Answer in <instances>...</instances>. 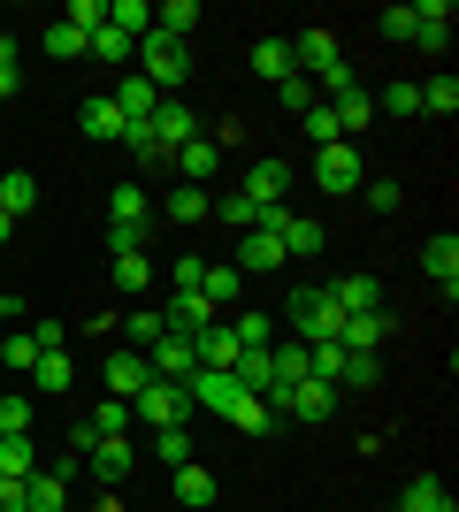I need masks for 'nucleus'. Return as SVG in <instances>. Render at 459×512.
Listing matches in <instances>:
<instances>
[{
    "instance_id": "e2e57ef3",
    "label": "nucleus",
    "mask_w": 459,
    "mask_h": 512,
    "mask_svg": "<svg viewBox=\"0 0 459 512\" xmlns=\"http://www.w3.org/2000/svg\"><path fill=\"white\" fill-rule=\"evenodd\" d=\"M8 237H16V222H8V214H0V245H8Z\"/></svg>"
},
{
    "instance_id": "09e8293b",
    "label": "nucleus",
    "mask_w": 459,
    "mask_h": 512,
    "mask_svg": "<svg viewBox=\"0 0 459 512\" xmlns=\"http://www.w3.org/2000/svg\"><path fill=\"white\" fill-rule=\"evenodd\" d=\"M46 54H54V62H77V54H85V31H77V23H46Z\"/></svg>"
},
{
    "instance_id": "1a4fd4ad",
    "label": "nucleus",
    "mask_w": 459,
    "mask_h": 512,
    "mask_svg": "<svg viewBox=\"0 0 459 512\" xmlns=\"http://www.w3.org/2000/svg\"><path fill=\"white\" fill-rule=\"evenodd\" d=\"M100 375H108V398H123V406H131L138 390L153 383V367H146V352H131V344H123V352H108V367H100Z\"/></svg>"
},
{
    "instance_id": "5fc2aeb1",
    "label": "nucleus",
    "mask_w": 459,
    "mask_h": 512,
    "mask_svg": "<svg viewBox=\"0 0 459 512\" xmlns=\"http://www.w3.org/2000/svg\"><path fill=\"white\" fill-rule=\"evenodd\" d=\"M391 46H414V8H383V23H375Z\"/></svg>"
},
{
    "instance_id": "2eb2a0df",
    "label": "nucleus",
    "mask_w": 459,
    "mask_h": 512,
    "mask_svg": "<svg viewBox=\"0 0 459 512\" xmlns=\"http://www.w3.org/2000/svg\"><path fill=\"white\" fill-rule=\"evenodd\" d=\"M421 268H429V283L452 299V291H459V237H452V230L429 237V245H421Z\"/></svg>"
},
{
    "instance_id": "2f4dec72",
    "label": "nucleus",
    "mask_w": 459,
    "mask_h": 512,
    "mask_svg": "<svg viewBox=\"0 0 459 512\" xmlns=\"http://www.w3.org/2000/svg\"><path fill=\"white\" fill-rule=\"evenodd\" d=\"M421 115H444V123L459 115V77L452 69H444V77H421Z\"/></svg>"
},
{
    "instance_id": "603ef678",
    "label": "nucleus",
    "mask_w": 459,
    "mask_h": 512,
    "mask_svg": "<svg viewBox=\"0 0 459 512\" xmlns=\"http://www.w3.org/2000/svg\"><path fill=\"white\" fill-rule=\"evenodd\" d=\"M276 100H284L291 115H306V107H314V77H299V69H291L284 85H276Z\"/></svg>"
},
{
    "instance_id": "79ce46f5",
    "label": "nucleus",
    "mask_w": 459,
    "mask_h": 512,
    "mask_svg": "<svg viewBox=\"0 0 459 512\" xmlns=\"http://www.w3.org/2000/svg\"><path fill=\"white\" fill-rule=\"evenodd\" d=\"M31 383H39V390H69V383H77V360H69V352H39Z\"/></svg>"
},
{
    "instance_id": "393cba45",
    "label": "nucleus",
    "mask_w": 459,
    "mask_h": 512,
    "mask_svg": "<svg viewBox=\"0 0 459 512\" xmlns=\"http://www.w3.org/2000/svg\"><path fill=\"white\" fill-rule=\"evenodd\" d=\"M222 421L238 428V436H268V428L284 421V413L268 406V398H253V390H245V398H238V406H230V413H222Z\"/></svg>"
},
{
    "instance_id": "c756f323",
    "label": "nucleus",
    "mask_w": 459,
    "mask_h": 512,
    "mask_svg": "<svg viewBox=\"0 0 459 512\" xmlns=\"http://www.w3.org/2000/svg\"><path fill=\"white\" fill-rule=\"evenodd\" d=\"M85 54H92V62H108V69H123V62H138V39H123V31L100 23V31L85 39Z\"/></svg>"
},
{
    "instance_id": "412c9836",
    "label": "nucleus",
    "mask_w": 459,
    "mask_h": 512,
    "mask_svg": "<svg viewBox=\"0 0 459 512\" xmlns=\"http://www.w3.org/2000/svg\"><path fill=\"white\" fill-rule=\"evenodd\" d=\"M192 352H199V367H222V375H230V367H238V337H230V321L199 329V337H192Z\"/></svg>"
},
{
    "instance_id": "a19ab883",
    "label": "nucleus",
    "mask_w": 459,
    "mask_h": 512,
    "mask_svg": "<svg viewBox=\"0 0 459 512\" xmlns=\"http://www.w3.org/2000/svg\"><path fill=\"white\" fill-rule=\"evenodd\" d=\"M383 115H398V123L421 115V85H414V77H383Z\"/></svg>"
},
{
    "instance_id": "b1692460",
    "label": "nucleus",
    "mask_w": 459,
    "mask_h": 512,
    "mask_svg": "<svg viewBox=\"0 0 459 512\" xmlns=\"http://www.w3.org/2000/svg\"><path fill=\"white\" fill-rule=\"evenodd\" d=\"M276 237H284V260H314L322 253V222H306V214H284Z\"/></svg>"
},
{
    "instance_id": "aec40b11",
    "label": "nucleus",
    "mask_w": 459,
    "mask_h": 512,
    "mask_svg": "<svg viewBox=\"0 0 459 512\" xmlns=\"http://www.w3.org/2000/svg\"><path fill=\"white\" fill-rule=\"evenodd\" d=\"M230 268H284V237H276V230H261V222H253V230H245V245H238V260H230Z\"/></svg>"
},
{
    "instance_id": "3c124183",
    "label": "nucleus",
    "mask_w": 459,
    "mask_h": 512,
    "mask_svg": "<svg viewBox=\"0 0 459 512\" xmlns=\"http://www.w3.org/2000/svg\"><path fill=\"white\" fill-rule=\"evenodd\" d=\"M215 214H222V222H230V230H253V222H261V207H253V199H245V192L215 199Z\"/></svg>"
},
{
    "instance_id": "473e14b6",
    "label": "nucleus",
    "mask_w": 459,
    "mask_h": 512,
    "mask_svg": "<svg viewBox=\"0 0 459 512\" xmlns=\"http://www.w3.org/2000/svg\"><path fill=\"white\" fill-rule=\"evenodd\" d=\"M0 474H8V482H31V474H39V451H31V436H0Z\"/></svg>"
},
{
    "instance_id": "a211bd4d",
    "label": "nucleus",
    "mask_w": 459,
    "mask_h": 512,
    "mask_svg": "<svg viewBox=\"0 0 459 512\" xmlns=\"http://www.w3.org/2000/svg\"><path fill=\"white\" fill-rule=\"evenodd\" d=\"M329 299L345 306V314H383V283H375V276H337V283H329Z\"/></svg>"
},
{
    "instance_id": "8fccbe9b",
    "label": "nucleus",
    "mask_w": 459,
    "mask_h": 512,
    "mask_svg": "<svg viewBox=\"0 0 459 512\" xmlns=\"http://www.w3.org/2000/svg\"><path fill=\"white\" fill-rule=\"evenodd\" d=\"M123 329H131V352H153V344L169 337V329H161V314H146V306H131V321H123Z\"/></svg>"
},
{
    "instance_id": "c85d7f7f",
    "label": "nucleus",
    "mask_w": 459,
    "mask_h": 512,
    "mask_svg": "<svg viewBox=\"0 0 459 512\" xmlns=\"http://www.w3.org/2000/svg\"><path fill=\"white\" fill-rule=\"evenodd\" d=\"M176 169H184V184H199V192H207V176L222 169V146H207V138H192V146L176 153Z\"/></svg>"
},
{
    "instance_id": "cd10ccee",
    "label": "nucleus",
    "mask_w": 459,
    "mask_h": 512,
    "mask_svg": "<svg viewBox=\"0 0 459 512\" xmlns=\"http://www.w3.org/2000/svg\"><path fill=\"white\" fill-rule=\"evenodd\" d=\"M153 31L184 46V39H192V31H199V8H192V0H161V8H153Z\"/></svg>"
},
{
    "instance_id": "ddd939ff",
    "label": "nucleus",
    "mask_w": 459,
    "mask_h": 512,
    "mask_svg": "<svg viewBox=\"0 0 459 512\" xmlns=\"http://www.w3.org/2000/svg\"><path fill=\"white\" fill-rule=\"evenodd\" d=\"M108 100H115V115H123V123H153V107H161V92H153L146 77L131 69V77H115V92H108Z\"/></svg>"
},
{
    "instance_id": "f03ea898",
    "label": "nucleus",
    "mask_w": 459,
    "mask_h": 512,
    "mask_svg": "<svg viewBox=\"0 0 459 512\" xmlns=\"http://www.w3.org/2000/svg\"><path fill=\"white\" fill-rule=\"evenodd\" d=\"M138 77H146L153 92H176L184 77H192V46H176V39H161V31H146V39H138Z\"/></svg>"
},
{
    "instance_id": "4d7b16f0",
    "label": "nucleus",
    "mask_w": 459,
    "mask_h": 512,
    "mask_svg": "<svg viewBox=\"0 0 459 512\" xmlns=\"http://www.w3.org/2000/svg\"><path fill=\"white\" fill-rule=\"evenodd\" d=\"M199 276H207V260H169V283H176V291H199Z\"/></svg>"
},
{
    "instance_id": "423d86ee",
    "label": "nucleus",
    "mask_w": 459,
    "mask_h": 512,
    "mask_svg": "<svg viewBox=\"0 0 459 512\" xmlns=\"http://www.w3.org/2000/svg\"><path fill=\"white\" fill-rule=\"evenodd\" d=\"M146 130H153V146H161V153H184V146L199 138V115L176 100V92H161V107H153V123H146Z\"/></svg>"
},
{
    "instance_id": "6e6d98bb",
    "label": "nucleus",
    "mask_w": 459,
    "mask_h": 512,
    "mask_svg": "<svg viewBox=\"0 0 459 512\" xmlns=\"http://www.w3.org/2000/svg\"><path fill=\"white\" fill-rule=\"evenodd\" d=\"M23 92V69H16V39H0V100Z\"/></svg>"
},
{
    "instance_id": "bb28decb",
    "label": "nucleus",
    "mask_w": 459,
    "mask_h": 512,
    "mask_svg": "<svg viewBox=\"0 0 459 512\" xmlns=\"http://www.w3.org/2000/svg\"><path fill=\"white\" fill-rule=\"evenodd\" d=\"M398 512H452L444 474H414V482H406V497H398Z\"/></svg>"
},
{
    "instance_id": "f3484780",
    "label": "nucleus",
    "mask_w": 459,
    "mask_h": 512,
    "mask_svg": "<svg viewBox=\"0 0 459 512\" xmlns=\"http://www.w3.org/2000/svg\"><path fill=\"white\" fill-rule=\"evenodd\" d=\"M77 123H85V138H92V146H123V130H131L123 115H115V100H108V92H100V100H85V115H77Z\"/></svg>"
},
{
    "instance_id": "49530a36",
    "label": "nucleus",
    "mask_w": 459,
    "mask_h": 512,
    "mask_svg": "<svg viewBox=\"0 0 459 512\" xmlns=\"http://www.w3.org/2000/svg\"><path fill=\"white\" fill-rule=\"evenodd\" d=\"M0 360H8V375H31V367H39V344H31V329L0 337Z\"/></svg>"
},
{
    "instance_id": "37998d69",
    "label": "nucleus",
    "mask_w": 459,
    "mask_h": 512,
    "mask_svg": "<svg viewBox=\"0 0 459 512\" xmlns=\"http://www.w3.org/2000/svg\"><path fill=\"white\" fill-rule=\"evenodd\" d=\"M176 497L207 512V505H215V474H207V467H176Z\"/></svg>"
},
{
    "instance_id": "bf43d9fd",
    "label": "nucleus",
    "mask_w": 459,
    "mask_h": 512,
    "mask_svg": "<svg viewBox=\"0 0 459 512\" xmlns=\"http://www.w3.org/2000/svg\"><path fill=\"white\" fill-rule=\"evenodd\" d=\"M31 344H39V352H62L69 329H62V321H39V329H31Z\"/></svg>"
},
{
    "instance_id": "39448f33",
    "label": "nucleus",
    "mask_w": 459,
    "mask_h": 512,
    "mask_svg": "<svg viewBox=\"0 0 459 512\" xmlns=\"http://www.w3.org/2000/svg\"><path fill=\"white\" fill-rule=\"evenodd\" d=\"M314 184H322L329 199H352L368 176H360V146H322L314 153Z\"/></svg>"
},
{
    "instance_id": "20e7f679",
    "label": "nucleus",
    "mask_w": 459,
    "mask_h": 512,
    "mask_svg": "<svg viewBox=\"0 0 459 512\" xmlns=\"http://www.w3.org/2000/svg\"><path fill=\"white\" fill-rule=\"evenodd\" d=\"M268 406L314 428V421H329V413H337V383H314V375H306V383H284L276 398H268Z\"/></svg>"
},
{
    "instance_id": "ea45409f",
    "label": "nucleus",
    "mask_w": 459,
    "mask_h": 512,
    "mask_svg": "<svg viewBox=\"0 0 459 512\" xmlns=\"http://www.w3.org/2000/svg\"><path fill=\"white\" fill-rule=\"evenodd\" d=\"M153 459L161 467H192V428H153Z\"/></svg>"
},
{
    "instance_id": "f257e3e1",
    "label": "nucleus",
    "mask_w": 459,
    "mask_h": 512,
    "mask_svg": "<svg viewBox=\"0 0 459 512\" xmlns=\"http://www.w3.org/2000/svg\"><path fill=\"white\" fill-rule=\"evenodd\" d=\"M284 321H291V337H299V344H337L345 306L329 299V283H299V291H291V306H284Z\"/></svg>"
},
{
    "instance_id": "f704fd0d",
    "label": "nucleus",
    "mask_w": 459,
    "mask_h": 512,
    "mask_svg": "<svg viewBox=\"0 0 459 512\" xmlns=\"http://www.w3.org/2000/svg\"><path fill=\"white\" fill-rule=\"evenodd\" d=\"M253 77L284 85V77H291V39H261V46H253Z\"/></svg>"
},
{
    "instance_id": "a878e982",
    "label": "nucleus",
    "mask_w": 459,
    "mask_h": 512,
    "mask_svg": "<svg viewBox=\"0 0 459 512\" xmlns=\"http://www.w3.org/2000/svg\"><path fill=\"white\" fill-rule=\"evenodd\" d=\"M153 214H169V222H207V214H215V192H199V184H176V192L161 199Z\"/></svg>"
},
{
    "instance_id": "5701e85b",
    "label": "nucleus",
    "mask_w": 459,
    "mask_h": 512,
    "mask_svg": "<svg viewBox=\"0 0 459 512\" xmlns=\"http://www.w3.org/2000/svg\"><path fill=\"white\" fill-rule=\"evenodd\" d=\"M199 299L215 306V314H230V306L245 299V268H207V276H199Z\"/></svg>"
},
{
    "instance_id": "c9c22d12",
    "label": "nucleus",
    "mask_w": 459,
    "mask_h": 512,
    "mask_svg": "<svg viewBox=\"0 0 459 512\" xmlns=\"http://www.w3.org/2000/svg\"><path fill=\"white\" fill-rule=\"evenodd\" d=\"M230 375H238V390H253V398H268V390H276V367H268V352H238V367H230Z\"/></svg>"
},
{
    "instance_id": "58836bf2",
    "label": "nucleus",
    "mask_w": 459,
    "mask_h": 512,
    "mask_svg": "<svg viewBox=\"0 0 459 512\" xmlns=\"http://www.w3.org/2000/svg\"><path fill=\"white\" fill-rule=\"evenodd\" d=\"M299 123H306V146H314V153H322V146H345V130H337V115H329V100H314Z\"/></svg>"
},
{
    "instance_id": "4468645a",
    "label": "nucleus",
    "mask_w": 459,
    "mask_h": 512,
    "mask_svg": "<svg viewBox=\"0 0 459 512\" xmlns=\"http://www.w3.org/2000/svg\"><path fill=\"white\" fill-rule=\"evenodd\" d=\"M108 222H115V230H138V237H146V230H153V199H146V184H115Z\"/></svg>"
},
{
    "instance_id": "e433bc0d",
    "label": "nucleus",
    "mask_w": 459,
    "mask_h": 512,
    "mask_svg": "<svg viewBox=\"0 0 459 512\" xmlns=\"http://www.w3.org/2000/svg\"><path fill=\"white\" fill-rule=\"evenodd\" d=\"M383 383V360L375 352H345V367H337V390H375Z\"/></svg>"
},
{
    "instance_id": "7ed1b4c3",
    "label": "nucleus",
    "mask_w": 459,
    "mask_h": 512,
    "mask_svg": "<svg viewBox=\"0 0 459 512\" xmlns=\"http://www.w3.org/2000/svg\"><path fill=\"white\" fill-rule=\"evenodd\" d=\"M131 421H146V428H184V421H192V398H184V383H161V375H153V383L131 398Z\"/></svg>"
},
{
    "instance_id": "dca6fc26",
    "label": "nucleus",
    "mask_w": 459,
    "mask_h": 512,
    "mask_svg": "<svg viewBox=\"0 0 459 512\" xmlns=\"http://www.w3.org/2000/svg\"><path fill=\"white\" fill-rule=\"evenodd\" d=\"M146 367L161 375V383H184V375L199 367V352H192V337H161V344L146 352Z\"/></svg>"
},
{
    "instance_id": "9d476101",
    "label": "nucleus",
    "mask_w": 459,
    "mask_h": 512,
    "mask_svg": "<svg viewBox=\"0 0 459 512\" xmlns=\"http://www.w3.org/2000/svg\"><path fill=\"white\" fill-rule=\"evenodd\" d=\"M215 321H222V314L199 299V291H176V299L161 306V329H169V337H199V329H215Z\"/></svg>"
},
{
    "instance_id": "0e129e2a",
    "label": "nucleus",
    "mask_w": 459,
    "mask_h": 512,
    "mask_svg": "<svg viewBox=\"0 0 459 512\" xmlns=\"http://www.w3.org/2000/svg\"><path fill=\"white\" fill-rule=\"evenodd\" d=\"M391 512H398V505H391Z\"/></svg>"
},
{
    "instance_id": "13d9d810",
    "label": "nucleus",
    "mask_w": 459,
    "mask_h": 512,
    "mask_svg": "<svg viewBox=\"0 0 459 512\" xmlns=\"http://www.w3.org/2000/svg\"><path fill=\"white\" fill-rule=\"evenodd\" d=\"M360 192H368V207H383V214H391L398 199H406V192H398V184H391V176H375V184H360Z\"/></svg>"
},
{
    "instance_id": "72a5a7b5",
    "label": "nucleus",
    "mask_w": 459,
    "mask_h": 512,
    "mask_svg": "<svg viewBox=\"0 0 459 512\" xmlns=\"http://www.w3.org/2000/svg\"><path fill=\"white\" fill-rule=\"evenodd\" d=\"M146 283H153V260H146V245H138V253H115V291H123V299H138Z\"/></svg>"
},
{
    "instance_id": "052dcab7",
    "label": "nucleus",
    "mask_w": 459,
    "mask_h": 512,
    "mask_svg": "<svg viewBox=\"0 0 459 512\" xmlns=\"http://www.w3.org/2000/svg\"><path fill=\"white\" fill-rule=\"evenodd\" d=\"M0 512H23V482H8V474H0Z\"/></svg>"
},
{
    "instance_id": "a18cd8bd",
    "label": "nucleus",
    "mask_w": 459,
    "mask_h": 512,
    "mask_svg": "<svg viewBox=\"0 0 459 512\" xmlns=\"http://www.w3.org/2000/svg\"><path fill=\"white\" fill-rule=\"evenodd\" d=\"M230 337H238V352H268L276 321H268V314H238V321H230Z\"/></svg>"
},
{
    "instance_id": "f8f14e48",
    "label": "nucleus",
    "mask_w": 459,
    "mask_h": 512,
    "mask_svg": "<svg viewBox=\"0 0 459 512\" xmlns=\"http://www.w3.org/2000/svg\"><path fill=\"white\" fill-rule=\"evenodd\" d=\"M85 467H92V474H100V482H108V490H115V482H123V474L138 467V444H131V436H100Z\"/></svg>"
},
{
    "instance_id": "4c0bfd02",
    "label": "nucleus",
    "mask_w": 459,
    "mask_h": 512,
    "mask_svg": "<svg viewBox=\"0 0 459 512\" xmlns=\"http://www.w3.org/2000/svg\"><path fill=\"white\" fill-rule=\"evenodd\" d=\"M337 344H345V352H375V344H383V314H345Z\"/></svg>"
},
{
    "instance_id": "c03bdc74",
    "label": "nucleus",
    "mask_w": 459,
    "mask_h": 512,
    "mask_svg": "<svg viewBox=\"0 0 459 512\" xmlns=\"http://www.w3.org/2000/svg\"><path fill=\"white\" fill-rule=\"evenodd\" d=\"M85 421H92V436H131V406H123V398H100Z\"/></svg>"
},
{
    "instance_id": "680f3d73",
    "label": "nucleus",
    "mask_w": 459,
    "mask_h": 512,
    "mask_svg": "<svg viewBox=\"0 0 459 512\" xmlns=\"http://www.w3.org/2000/svg\"><path fill=\"white\" fill-rule=\"evenodd\" d=\"M0 321H16V299H8V291H0Z\"/></svg>"
},
{
    "instance_id": "6e6552de",
    "label": "nucleus",
    "mask_w": 459,
    "mask_h": 512,
    "mask_svg": "<svg viewBox=\"0 0 459 512\" xmlns=\"http://www.w3.org/2000/svg\"><path fill=\"white\" fill-rule=\"evenodd\" d=\"M337 62H345V54H337V39H329L322 23L291 39V69H299V77H329V69H337Z\"/></svg>"
},
{
    "instance_id": "6ab92c4d",
    "label": "nucleus",
    "mask_w": 459,
    "mask_h": 512,
    "mask_svg": "<svg viewBox=\"0 0 459 512\" xmlns=\"http://www.w3.org/2000/svg\"><path fill=\"white\" fill-rule=\"evenodd\" d=\"M329 115H337V130H345V146H352V138L375 123V92H368V85H352L345 100H329Z\"/></svg>"
},
{
    "instance_id": "864d4df0",
    "label": "nucleus",
    "mask_w": 459,
    "mask_h": 512,
    "mask_svg": "<svg viewBox=\"0 0 459 512\" xmlns=\"http://www.w3.org/2000/svg\"><path fill=\"white\" fill-rule=\"evenodd\" d=\"M62 23H77V31L92 39V31L108 23V0H69V16H62Z\"/></svg>"
},
{
    "instance_id": "0eeeda50",
    "label": "nucleus",
    "mask_w": 459,
    "mask_h": 512,
    "mask_svg": "<svg viewBox=\"0 0 459 512\" xmlns=\"http://www.w3.org/2000/svg\"><path fill=\"white\" fill-rule=\"evenodd\" d=\"M238 192L253 199V207H284V192H291V169L276 161V153H261V161L245 169V184H238Z\"/></svg>"
},
{
    "instance_id": "4be33fe9",
    "label": "nucleus",
    "mask_w": 459,
    "mask_h": 512,
    "mask_svg": "<svg viewBox=\"0 0 459 512\" xmlns=\"http://www.w3.org/2000/svg\"><path fill=\"white\" fill-rule=\"evenodd\" d=\"M31 207H39V176H31V169H8V176H0V214L23 222Z\"/></svg>"
},
{
    "instance_id": "9b49d317",
    "label": "nucleus",
    "mask_w": 459,
    "mask_h": 512,
    "mask_svg": "<svg viewBox=\"0 0 459 512\" xmlns=\"http://www.w3.org/2000/svg\"><path fill=\"white\" fill-rule=\"evenodd\" d=\"M23 512H69V467H39L23 482Z\"/></svg>"
},
{
    "instance_id": "de8ad7c7",
    "label": "nucleus",
    "mask_w": 459,
    "mask_h": 512,
    "mask_svg": "<svg viewBox=\"0 0 459 512\" xmlns=\"http://www.w3.org/2000/svg\"><path fill=\"white\" fill-rule=\"evenodd\" d=\"M0 436H31V398L23 390H0Z\"/></svg>"
},
{
    "instance_id": "7c9ffc66",
    "label": "nucleus",
    "mask_w": 459,
    "mask_h": 512,
    "mask_svg": "<svg viewBox=\"0 0 459 512\" xmlns=\"http://www.w3.org/2000/svg\"><path fill=\"white\" fill-rule=\"evenodd\" d=\"M108 31L146 39V31H153V0H108Z\"/></svg>"
}]
</instances>
